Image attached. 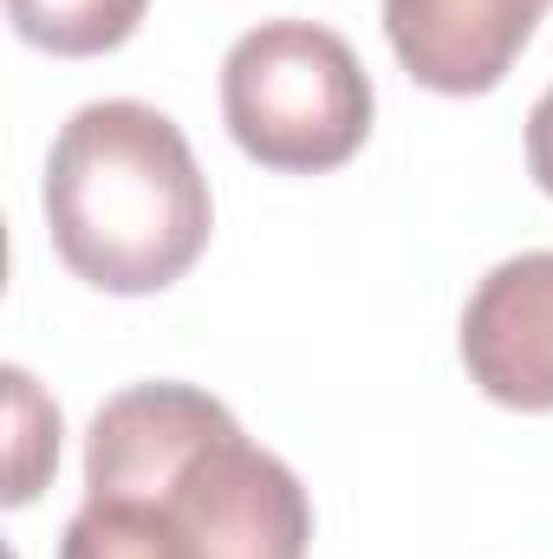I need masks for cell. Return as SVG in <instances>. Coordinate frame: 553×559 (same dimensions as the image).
Here are the masks:
<instances>
[{
    "mask_svg": "<svg viewBox=\"0 0 553 559\" xmlns=\"http://www.w3.org/2000/svg\"><path fill=\"white\" fill-rule=\"evenodd\" d=\"M85 495L143 501L189 559H306L313 547L299 475L196 384L118 391L85 436Z\"/></svg>",
    "mask_w": 553,
    "mask_h": 559,
    "instance_id": "6da1fadb",
    "label": "cell"
},
{
    "mask_svg": "<svg viewBox=\"0 0 553 559\" xmlns=\"http://www.w3.org/2000/svg\"><path fill=\"white\" fill-rule=\"evenodd\" d=\"M528 176L553 195V85L541 92V105L528 111Z\"/></svg>",
    "mask_w": 553,
    "mask_h": 559,
    "instance_id": "ba28073f",
    "label": "cell"
},
{
    "mask_svg": "<svg viewBox=\"0 0 553 559\" xmlns=\"http://www.w3.org/2000/svg\"><path fill=\"white\" fill-rule=\"evenodd\" d=\"M462 365L482 397L508 411H553V248L489 267L469 293Z\"/></svg>",
    "mask_w": 553,
    "mask_h": 559,
    "instance_id": "277c9868",
    "label": "cell"
},
{
    "mask_svg": "<svg viewBox=\"0 0 553 559\" xmlns=\"http://www.w3.org/2000/svg\"><path fill=\"white\" fill-rule=\"evenodd\" d=\"M372 79L358 52L319 20H268L222 59V118L242 156L280 176L352 163L372 138Z\"/></svg>",
    "mask_w": 553,
    "mask_h": 559,
    "instance_id": "3957f363",
    "label": "cell"
},
{
    "mask_svg": "<svg viewBox=\"0 0 553 559\" xmlns=\"http://www.w3.org/2000/svg\"><path fill=\"white\" fill-rule=\"evenodd\" d=\"M143 13H150V0H7L13 33L52 59L118 52L143 26Z\"/></svg>",
    "mask_w": 553,
    "mask_h": 559,
    "instance_id": "8992f818",
    "label": "cell"
},
{
    "mask_svg": "<svg viewBox=\"0 0 553 559\" xmlns=\"http://www.w3.org/2000/svg\"><path fill=\"white\" fill-rule=\"evenodd\" d=\"M548 7L553 0H385V33L416 85L475 98L515 72Z\"/></svg>",
    "mask_w": 553,
    "mask_h": 559,
    "instance_id": "5b68a950",
    "label": "cell"
},
{
    "mask_svg": "<svg viewBox=\"0 0 553 559\" xmlns=\"http://www.w3.org/2000/svg\"><path fill=\"white\" fill-rule=\"evenodd\" d=\"M46 228L98 293H163L209 248L215 202L189 138L138 98L79 105L46 156Z\"/></svg>",
    "mask_w": 553,
    "mask_h": 559,
    "instance_id": "7a4b0ae2",
    "label": "cell"
},
{
    "mask_svg": "<svg viewBox=\"0 0 553 559\" xmlns=\"http://www.w3.org/2000/svg\"><path fill=\"white\" fill-rule=\"evenodd\" d=\"M7 384H13V436H20V455H13V488H7V501L20 508V501H33L39 495V475H46V462H59V411L33 391V378L26 371H7Z\"/></svg>",
    "mask_w": 553,
    "mask_h": 559,
    "instance_id": "52a82bcc",
    "label": "cell"
}]
</instances>
